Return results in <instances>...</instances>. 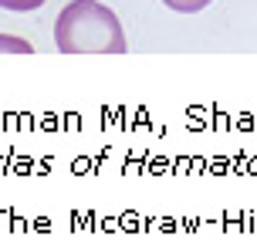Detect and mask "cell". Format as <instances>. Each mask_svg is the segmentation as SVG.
Wrapping results in <instances>:
<instances>
[{
    "label": "cell",
    "mask_w": 257,
    "mask_h": 240,
    "mask_svg": "<svg viewBox=\"0 0 257 240\" xmlns=\"http://www.w3.org/2000/svg\"><path fill=\"white\" fill-rule=\"evenodd\" d=\"M0 51H14V54H31V41L24 38H11V34H0Z\"/></svg>",
    "instance_id": "cell-3"
},
{
    "label": "cell",
    "mask_w": 257,
    "mask_h": 240,
    "mask_svg": "<svg viewBox=\"0 0 257 240\" xmlns=\"http://www.w3.org/2000/svg\"><path fill=\"white\" fill-rule=\"evenodd\" d=\"M41 4H44V0H0V7H4V11H38Z\"/></svg>",
    "instance_id": "cell-4"
},
{
    "label": "cell",
    "mask_w": 257,
    "mask_h": 240,
    "mask_svg": "<svg viewBox=\"0 0 257 240\" xmlns=\"http://www.w3.org/2000/svg\"><path fill=\"white\" fill-rule=\"evenodd\" d=\"M61 54H125V34L112 7L102 0H71L54 24Z\"/></svg>",
    "instance_id": "cell-1"
},
{
    "label": "cell",
    "mask_w": 257,
    "mask_h": 240,
    "mask_svg": "<svg viewBox=\"0 0 257 240\" xmlns=\"http://www.w3.org/2000/svg\"><path fill=\"white\" fill-rule=\"evenodd\" d=\"M163 4L176 14H196V11H203V7H210L213 0H163Z\"/></svg>",
    "instance_id": "cell-2"
}]
</instances>
